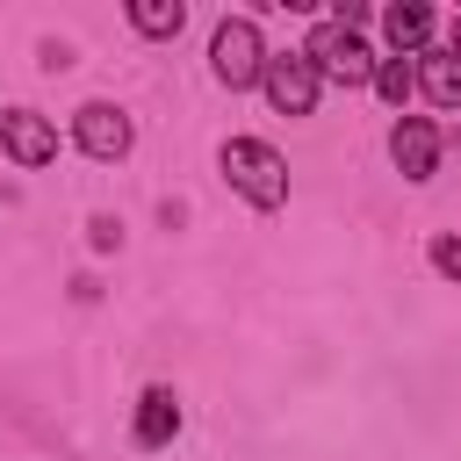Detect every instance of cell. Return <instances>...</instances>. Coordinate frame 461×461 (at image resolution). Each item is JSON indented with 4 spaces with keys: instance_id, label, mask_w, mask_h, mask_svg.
Segmentation results:
<instances>
[{
    "instance_id": "cell-13",
    "label": "cell",
    "mask_w": 461,
    "mask_h": 461,
    "mask_svg": "<svg viewBox=\"0 0 461 461\" xmlns=\"http://www.w3.org/2000/svg\"><path fill=\"white\" fill-rule=\"evenodd\" d=\"M432 274L461 281V238H432Z\"/></svg>"
},
{
    "instance_id": "cell-5",
    "label": "cell",
    "mask_w": 461,
    "mask_h": 461,
    "mask_svg": "<svg viewBox=\"0 0 461 461\" xmlns=\"http://www.w3.org/2000/svg\"><path fill=\"white\" fill-rule=\"evenodd\" d=\"M0 144H7L14 166H50V158H58V130H50L36 108H7V115H0Z\"/></svg>"
},
{
    "instance_id": "cell-3",
    "label": "cell",
    "mask_w": 461,
    "mask_h": 461,
    "mask_svg": "<svg viewBox=\"0 0 461 461\" xmlns=\"http://www.w3.org/2000/svg\"><path fill=\"white\" fill-rule=\"evenodd\" d=\"M259 65H267V43H259V29H252L245 14L216 22V36H209V72H216L223 86H252V79H259Z\"/></svg>"
},
{
    "instance_id": "cell-14",
    "label": "cell",
    "mask_w": 461,
    "mask_h": 461,
    "mask_svg": "<svg viewBox=\"0 0 461 461\" xmlns=\"http://www.w3.org/2000/svg\"><path fill=\"white\" fill-rule=\"evenodd\" d=\"M447 50H454V58H461V22H454V43H447Z\"/></svg>"
},
{
    "instance_id": "cell-9",
    "label": "cell",
    "mask_w": 461,
    "mask_h": 461,
    "mask_svg": "<svg viewBox=\"0 0 461 461\" xmlns=\"http://www.w3.org/2000/svg\"><path fill=\"white\" fill-rule=\"evenodd\" d=\"M411 72H418V86H425L439 108H461V58H454V50H425Z\"/></svg>"
},
{
    "instance_id": "cell-1",
    "label": "cell",
    "mask_w": 461,
    "mask_h": 461,
    "mask_svg": "<svg viewBox=\"0 0 461 461\" xmlns=\"http://www.w3.org/2000/svg\"><path fill=\"white\" fill-rule=\"evenodd\" d=\"M303 58H310L317 79H339V86H367V79H375V50H367V36L353 29V14L317 22L310 43H303Z\"/></svg>"
},
{
    "instance_id": "cell-2",
    "label": "cell",
    "mask_w": 461,
    "mask_h": 461,
    "mask_svg": "<svg viewBox=\"0 0 461 461\" xmlns=\"http://www.w3.org/2000/svg\"><path fill=\"white\" fill-rule=\"evenodd\" d=\"M216 166H223V180H230L252 209H281V202H288V158H281L274 144H259V137H230Z\"/></svg>"
},
{
    "instance_id": "cell-6",
    "label": "cell",
    "mask_w": 461,
    "mask_h": 461,
    "mask_svg": "<svg viewBox=\"0 0 461 461\" xmlns=\"http://www.w3.org/2000/svg\"><path fill=\"white\" fill-rule=\"evenodd\" d=\"M72 137H79L86 158H122V151H130V115L108 108V101H86V108L72 115Z\"/></svg>"
},
{
    "instance_id": "cell-12",
    "label": "cell",
    "mask_w": 461,
    "mask_h": 461,
    "mask_svg": "<svg viewBox=\"0 0 461 461\" xmlns=\"http://www.w3.org/2000/svg\"><path fill=\"white\" fill-rule=\"evenodd\" d=\"M367 86H375L382 101H396V108H403V101L418 94V72H411L403 58H375V79H367Z\"/></svg>"
},
{
    "instance_id": "cell-7",
    "label": "cell",
    "mask_w": 461,
    "mask_h": 461,
    "mask_svg": "<svg viewBox=\"0 0 461 461\" xmlns=\"http://www.w3.org/2000/svg\"><path fill=\"white\" fill-rule=\"evenodd\" d=\"M389 158H396L403 180H432V166H439V130H432L425 115H403V122L389 130Z\"/></svg>"
},
{
    "instance_id": "cell-11",
    "label": "cell",
    "mask_w": 461,
    "mask_h": 461,
    "mask_svg": "<svg viewBox=\"0 0 461 461\" xmlns=\"http://www.w3.org/2000/svg\"><path fill=\"white\" fill-rule=\"evenodd\" d=\"M180 22H187L180 0H130V29L137 36H180Z\"/></svg>"
},
{
    "instance_id": "cell-4",
    "label": "cell",
    "mask_w": 461,
    "mask_h": 461,
    "mask_svg": "<svg viewBox=\"0 0 461 461\" xmlns=\"http://www.w3.org/2000/svg\"><path fill=\"white\" fill-rule=\"evenodd\" d=\"M259 86H267V101H274L281 115H310L324 79H317V72H310V58L295 50V58H267V65H259Z\"/></svg>"
},
{
    "instance_id": "cell-10",
    "label": "cell",
    "mask_w": 461,
    "mask_h": 461,
    "mask_svg": "<svg viewBox=\"0 0 461 461\" xmlns=\"http://www.w3.org/2000/svg\"><path fill=\"white\" fill-rule=\"evenodd\" d=\"M382 29H389V43H396V50H425V43H432V7L396 0V7L382 14Z\"/></svg>"
},
{
    "instance_id": "cell-8",
    "label": "cell",
    "mask_w": 461,
    "mask_h": 461,
    "mask_svg": "<svg viewBox=\"0 0 461 461\" xmlns=\"http://www.w3.org/2000/svg\"><path fill=\"white\" fill-rule=\"evenodd\" d=\"M173 432H180V396L158 382V389H144V396H137V425H130V439L151 454V447H166Z\"/></svg>"
}]
</instances>
